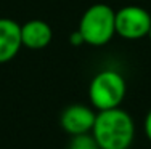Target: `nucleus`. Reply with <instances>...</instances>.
Listing matches in <instances>:
<instances>
[{"mask_svg":"<svg viewBox=\"0 0 151 149\" xmlns=\"http://www.w3.org/2000/svg\"><path fill=\"white\" fill-rule=\"evenodd\" d=\"M92 135L101 149H129L135 136V123L121 108L98 111Z\"/></svg>","mask_w":151,"mask_h":149,"instance_id":"1","label":"nucleus"},{"mask_svg":"<svg viewBox=\"0 0 151 149\" xmlns=\"http://www.w3.org/2000/svg\"><path fill=\"white\" fill-rule=\"evenodd\" d=\"M77 29L84 35L85 43L103 47L116 34V11L106 3H95L84 11Z\"/></svg>","mask_w":151,"mask_h":149,"instance_id":"2","label":"nucleus"},{"mask_svg":"<svg viewBox=\"0 0 151 149\" xmlns=\"http://www.w3.org/2000/svg\"><path fill=\"white\" fill-rule=\"evenodd\" d=\"M127 85L124 77L114 69L100 71L88 85V99L98 111L119 108L125 98Z\"/></svg>","mask_w":151,"mask_h":149,"instance_id":"3","label":"nucleus"},{"mask_svg":"<svg viewBox=\"0 0 151 149\" xmlns=\"http://www.w3.org/2000/svg\"><path fill=\"white\" fill-rule=\"evenodd\" d=\"M151 15L140 5H125L116 11V34L127 40L148 37Z\"/></svg>","mask_w":151,"mask_h":149,"instance_id":"4","label":"nucleus"},{"mask_svg":"<svg viewBox=\"0 0 151 149\" xmlns=\"http://www.w3.org/2000/svg\"><path fill=\"white\" fill-rule=\"evenodd\" d=\"M95 117H96V114L88 106L71 104L61 112L60 123H61V128L66 133H69L71 136H76V135L92 133Z\"/></svg>","mask_w":151,"mask_h":149,"instance_id":"5","label":"nucleus"},{"mask_svg":"<svg viewBox=\"0 0 151 149\" xmlns=\"http://www.w3.org/2000/svg\"><path fill=\"white\" fill-rule=\"evenodd\" d=\"M21 47V24L12 18H0V64L12 61Z\"/></svg>","mask_w":151,"mask_h":149,"instance_id":"6","label":"nucleus"},{"mask_svg":"<svg viewBox=\"0 0 151 149\" xmlns=\"http://www.w3.org/2000/svg\"><path fill=\"white\" fill-rule=\"evenodd\" d=\"M53 31L44 19H29L21 26V42L29 50H42L50 45Z\"/></svg>","mask_w":151,"mask_h":149,"instance_id":"7","label":"nucleus"},{"mask_svg":"<svg viewBox=\"0 0 151 149\" xmlns=\"http://www.w3.org/2000/svg\"><path fill=\"white\" fill-rule=\"evenodd\" d=\"M68 149H101L93 138L92 133H84V135H76L71 140Z\"/></svg>","mask_w":151,"mask_h":149,"instance_id":"8","label":"nucleus"},{"mask_svg":"<svg viewBox=\"0 0 151 149\" xmlns=\"http://www.w3.org/2000/svg\"><path fill=\"white\" fill-rule=\"evenodd\" d=\"M69 43L73 45V47H81V45H84L85 43V38H84V35L81 34V31H74V32H71L69 35Z\"/></svg>","mask_w":151,"mask_h":149,"instance_id":"9","label":"nucleus"},{"mask_svg":"<svg viewBox=\"0 0 151 149\" xmlns=\"http://www.w3.org/2000/svg\"><path fill=\"white\" fill-rule=\"evenodd\" d=\"M145 135L151 141V109L148 111V114H146V117H145Z\"/></svg>","mask_w":151,"mask_h":149,"instance_id":"10","label":"nucleus"},{"mask_svg":"<svg viewBox=\"0 0 151 149\" xmlns=\"http://www.w3.org/2000/svg\"><path fill=\"white\" fill-rule=\"evenodd\" d=\"M148 37H150V40H151V27H150V32H148Z\"/></svg>","mask_w":151,"mask_h":149,"instance_id":"11","label":"nucleus"}]
</instances>
